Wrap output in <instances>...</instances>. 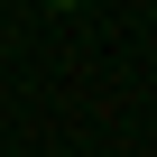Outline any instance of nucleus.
I'll return each instance as SVG.
<instances>
[{"mask_svg":"<svg viewBox=\"0 0 157 157\" xmlns=\"http://www.w3.org/2000/svg\"><path fill=\"white\" fill-rule=\"evenodd\" d=\"M37 10H83V0H37Z\"/></svg>","mask_w":157,"mask_h":157,"instance_id":"obj_1","label":"nucleus"}]
</instances>
